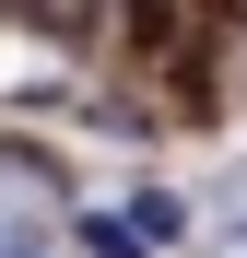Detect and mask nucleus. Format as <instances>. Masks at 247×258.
Returning <instances> with one entry per match:
<instances>
[{"label":"nucleus","mask_w":247,"mask_h":258,"mask_svg":"<svg viewBox=\"0 0 247 258\" xmlns=\"http://www.w3.org/2000/svg\"><path fill=\"white\" fill-rule=\"evenodd\" d=\"M0 258H47V246H35V235H0Z\"/></svg>","instance_id":"obj_1"},{"label":"nucleus","mask_w":247,"mask_h":258,"mask_svg":"<svg viewBox=\"0 0 247 258\" xmlns=\"http://www.w3.org/2000/svg\"><path fill=\"white\" fill-rule=\"evenodd\" d=\"M212 258H247V235H224V246H212Z\"/></svg>","instance_id":"obj_2"}]
</instances>
